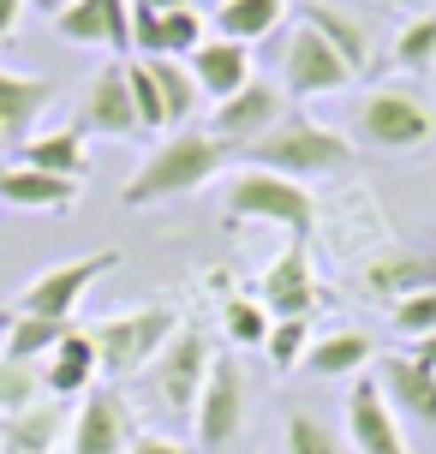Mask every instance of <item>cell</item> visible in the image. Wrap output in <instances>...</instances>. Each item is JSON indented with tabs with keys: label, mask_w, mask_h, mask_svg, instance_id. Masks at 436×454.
Here are the masks:
<instances>
[{
	"label": "cell",
	"mask_w": 436,
	"mask_h": 454,
	"mask_svg": "<svg viewBox=\"0 0 436 454\" xmlns=\"http://www.w3.org/2000/svg\"><path fill=\"white\" fill-rule=\"evenodd\" d=\"M228 161H233V150L209 132V126H180V132H167L156 150L138 161V174L126 180L120 204L150 209V204H167V198H185V192L209 185Z\"/></svg>",
	"instance_id": "1"
},
{
	"label": "cell",
	"mask_w": 436,
	"mask_h": 454,
	"mask_svg": "<svg viewBox=\"0 0 436 454\" xmlns=\"http://www.w3.org/2000/svg\"><path fill=\"white\" fill-rule=\"evenodd\" d=\"M233 156L245 168H269V174H287V180H323V174H341L353 161V144H346L335 126H317L311 114H281L276 126L252 144H239Z\"/></svg>",
	"instance_id": "2"
},
{
	"label": "cell",
	"mask_w": 436,
	"mask_h": 454,
	"mask_svg": "<svg viewBox=\"0 0 436 454\" xmlns=\"http://www.w3.org/2000/svg\"><path fill=\"white\" fill-rule=\"evenodd\" d=\"M353 137L383 156H418L436 144V102L418 84H370L353 102Z\"/></svg>",
	"instance_id": "3"
},
{
	"label": "cell",
	"mask_w": 436,
	"mask_h": 454,
	"mask_svg": "<svg viewBox=\"0 0 436 454\" xmlns=\"http://www.w3.org/2000/svg\"><path fill=\"white\" fill-rule=\"evenodd\" d=\"M174 335H180V311H174L167 299H150V305L114 311V317H102L90 329L96 364H102V377H108V383H126V377L150 371V359H156Z\"/></svg>",
	"instance_id": "4"
},
{
	"label": "cell",
	"mask_w": 436,
	"mask_h": 454,
	"mask_svg": "<svg viewBox=\"0 0 436 454\" xmlns=\"http://www.w3.org/2000/svg\"><path fill=\"white\" fill-rule=\"evenodd\" d=\"M228 222H269L281 227L293 246H311V233H317V198L305 192L299 180L287 174H269V168H239L228 180Z\"/></svg>",
	"instance_id": "5"
},
{
	"label": "cell",
	"mask_w": 436,
	"mask_h": 454,
	"mask_svg": "<svg viewBox=\"0 0 436 454\" xmlns=\"http://www.w3.org/2000/svg\"><path fill=\"white\" fill-rule=\"evenodd\" d=\"M120 270V251H90V257H72V263H54V270L30 275L19 287V299L6 311H24V317H54V323H72L78 299L90 294L102 275Z\"/></svg>",
	"instance_id": "6"
},
{
	"label": "cell",
	"mask_w": 436,
	"mask_h": 454,
	"mask_svg": "<svg viewBox=\"0 0 436 454\" xmlns=\"http://www.w3.org/2000/svg\"><path fill=\"white\" fill-rule=\"evenodd\" d=\"M209 359H215L209 335L185 329V323H180V335H174V340L156 353V359H150V395L161 401V412H167V419H191V412H198V395H204Z\"/></svg>",
	"instance_id": "7"
},
{
	"label": "cell",
	"mask_w": 436,
	"mask_h": 454,
	"mask_svg": "<svg viewBox=\"0 0 436 454\" xmlns=\"http://www.w3.org/2000/svg\"><path fill=\"white\" fill-rule=\"evenodd\" d=\"M353 78H359V72L346 67L311 24H299V19L287 24V43H281V90H287V102L335 96V90H346Z\"/></svg>",
	"instance_id": "8"
},
{
	"label": "cell",
	"mask_w": 436,
	"mask_h": 454,
	"mask_svg": "<svg viewBox=\"0 0 436 454\" xmlns=\"http://www.w3.org/2000/svg\"><path fill=\"white\" fill-rule=\"evenodd\" d=\"M198 449L204 454H222L239 436L245 425V371L233 353H215L209 359V377H204V395H198Z\"/></svg>",
	"instance_id": "9"
},
{
	"label": "cell",
	"mask_w": 436,
	"mask_h": 454,
	"mask_svg": "<svg viewBox=\"0 0 436 454\" xmlns=\"http://www.w3.org/2000/svg\"><path fill=\"white\" fill-rule=\"evenodd\" d=\"M138 436V419L114 383H96L66 425V454H126Z\"/></svg>",
	"instance_id": "10"
},
{
	"label": "cell",
	"mask_w": 436,
	"mask_h": 454,
	"mask_svg": "<svg viewBox=\"0 0 436 454\" xmlns=\"http://www.w3.org/2000/svg\"><path fill=\"white\" fill-rule=\"evenodd\" d=\"M78 137H138V108H132V84H126V60L102 67L78 96Z\"/></svg>",
	"instance_id": "11"
},
{
	"label": "cell",
	"mask_w": 436,
	"mask_h": 454,
	"mask_svg": "<svg viewBox=\"0 0 436 454\" xmlns=\"http://www.w3.org/2000/svg\"><path fill=\"white\" fill-rule=\"evenodd\" d=\"M54 30L78 48H108L132 60V0H66L54 12Z\"/></svg>",
	"instance_id": "12"
},
{
	"label": "cell",
	"mask_w": 436,
	"mask_h": 454,
	"mask_svg": "<svg viewBox=\"0 0 436 454\" xmlns=\"http://www.w3.org/2000/svg\"><path fill=\"white\" fill-rule=\"evenodd\" d=\"M281 114H287V90H281V84H269V78H252L239 96L215 102V114H209V132L222 137L228 150H239V144H252V137L269 132Z\"/></svg>",
	"instance_id": "13"
},
{
	"label": "cell",
	"mask_w": 436,
	"mask_h": 454,
	"mask_svg": "<svg viewBox=\"0 0 436 454\" xmlns=\"http://www.w3.org/2000/svg\"><path fill=\"white\" fill-rule=\"evenodd\" d=\"M257 305L269 311V317H311L317 311V275H311V246H293L281 251L276 263L263 270L257 281Z\"/></svg>",
	"instance_id": "14"
},
{
	"label": "cell",
	"mask_w": 436,
	"mask_h": 454,
	"mask_svg": "<svg viewBox=\"0 0 436 454\" xmlns=\"http://www.w3.org/2000/svg\"><path fill=\"white\" fill-rule=\"evenodd\" d=\"M346 442L353 454H413L407 436L394 425V407L383 401L377 377H353V395H346Z\"/></svg>",
	"instance_id": "15"
},
{
	"label": "cell",
	"mask_w": 436,
	"mask_h": 454,
	"mask_svg": "<svg viewBox=\"0 0 436 454\" xmlns=\"http://www.w3.org/2000/svg\"><path fill=\"white\" fill-rule=\"evenodd\" d=\"M60 84L54 78H30V72L0 67V144L19 150L24 137H36V120L54 108Z\"/></svg>",
	"instance_id": "16"
},
{
	"label": "cell",
	"mask_w": 436,
	"mask_h": 454,
	"mask_svg": "<svg viewBox=\"0 0 436 454\" xmlns=\"http://www.w3.org/2000/svg\"><path fill=\"white\" fill-rule=\"evenodd\" d=\"M191 78H198V90L215 96V102H228V96H239L245 84H252V48L245 43H228V36H204V43L191 48Z\"/></svg>",
	"instance_id": "17"
},
{
	"label": "cell",
	"mask_w": 436,
	"mask_h": 454,
	"mask_svg": "<svg viewBox=\"0 0 436 454\" xmlns=\"http://www.w3.org/2000/svg\"><path fill=\"white\" fill-rule=\"evenodd\" d=\"M365 287L377 299H407L436 287V246H394L365 263Z\"/></svg>",
	"instance_id": "18"
},
{
	"label": "cell",
	"mask_w": 436,
	"mask_h": 454,
	"mask_svg": "<svg viewBox=\"0 0 436 454\" xmlns=\"http://www.w3.org/2000/svg\"><path fill=\"white\" fill-rule=\"evenodd\" d=\"M96 340H90V329H72L54 353L43 359V395L48 401H84L96 388Z\"/></svg>",
	"instance_id": "19"
},
{
	"label": "cell",
	"mask_w": 436,
	"mask_h": 454,
	"mask_svg": "<svg viewBox=\"0 0 436 454\" xmlns=\"http://www.w3.org/2000/svg\"><path fill=\"white\" fill-rule=\"evenodd\" d=\"M377 388H383V401H389V407H401L407 419L436 425V371L413 364L407 353H389V359H383V371H377Z\"/></svg>",
	"instance_id": "20"
},
{
	"label": "cell",
	"mask_w": 436,
	"mask_h": 454,
	"mask_svg": "<svg viewBox=\"0 0 436 454\" xmlns=\"http://www.w3.org/2000/svg\"><path fill=\"white\" fill-rule=\"evenodd\" d=\"M0 204L6 209H72L78 204V180H60V174H43V168H0Z\"/></svg>",
	"instance_id": "21"
},
{
	"label": "cell",
	"mask_w": 436,
	"mask_h": 454,
	"mask_svg": "<svg viewBox=\"0 0 436 454\" xmlns=\"http://www.w3.org/2000/svg\"><path fill=\"white\" fill-rule=\"evenodd\" d=\"M66 425L72 419L60 412V401H36V407L0 419V454H54Z\"/></svg>",
	"instance_id": "22"
},
{
	"label": "cell",
	"mask_w": 436,
	"mask_h": 454,
	"mask_svg": "<svg viewBox=\"0 0 436 454\" xmlns=\"http://www.w3.org/2000/svg\"><path fill=\"white\" fill-rule=\"evenodd\" d=\"M370 359H377L370 335H359V329H335V335H317V340H311L299 364H305L311 377H323V383H341V377H365Z\"/></svg>",
	"instance_id": "23"
},
{
	"label": "cell",
	"mask_w": 436,
	"mask_h": 454,
	"mask_svg": "<svg viewBox=\"0 0 436 454\" xmlns=\"http://www.w3.org/2000/svg\"><path fill=\"white\" fill-rule=\"evenodd\" d=\"M287 6L293 0H215V36H228V43H269L281 36V24H287Z\"/></svg>",
	"instance_id": "24"
},
{
	"label": "cell",
	"mask_w": 436,
	"mask_h": 454,
	"mask_svg": "<svg viewBox=\"0 0 436 454\" xmlns=\"http://www.w3.org/2000/svg\"><path fill=\"white\" fill-rule=\"evenodd\" d=\"M299 24H311V30H317V36L335 48V54H341L353 72H365V67H370V30L353 19V12L329 6V0H305V6H299Z\"/></svg>",
	"instance_id": "25"
},
{
	"label": "cell",
	"mask_w": 436,
	"mask_h": 454,
	"mask_svg": "<svg viewBox=\"0 0 436 454\" xmlns=\"http://www.w3.org/2000/svg\"><path fill=\"white\" fill-rule=\"evenodd\" d=\"M24 168H43V174H60V180H84L90 174V150L78 132H36L19 144Z\"/></svg>",
	"instance_id": "26"
},
{
	"label": "cell",
	"mask_w": 436,
	"mask_h": 454,
	"mask_svg": "<svg viewBox=\"0 0 436 454\" xmlns=\"http://www.w3.org/2000/svg\"><path fill=\"white\" fill-rule=\"evenodd\" d=\"M0 329H6V359H19V364H43L48 353L72 335V323L24 317V311H6V317H0Z\"/></svg>",
	"instance_id": "27"
},
{
	"label": "cell",
	"mask_w": 436,
	"mask_h": 454,
	"mask_svg": "<svg viewBox=\"0 0 436 454\" xmlns=\"http://www.w3.org/2000/svg\"><path fill=\"white\" fill-rule=\"evenodd\" d=\"M150 72H156V90H161V108H167V132H180V126H191V114H198V78H191V67L185 60H150Z\"/></svg>",
	"instance_id": "28"
},
{
	"label": "cell",
	"mask_w": 436,
	"mask_h": 454,
	"mask_svg": "<svg viewBox=\"0 0 436 454\" xmlns=\"http://www.w3.org/2000/svg\"><path fill=\"white\" fill-rule=\"evenodd\" d=\"M394 67L413 72V78H431L436 72V6L431 12H413L394 30Z\"/></svg>",
	"instance_id": "29"
},
{
	"label": "cell",
	"mask_w": 436,
	"mask_h": 454,
	"mask_svg": "<svg viewBox=\"0 0 436 454\" xmlns=\"http://www.w3.org/2000/svg\"><path fill=\"white\" fill-rule=\"evenodd\" d=\"M287 454H346V436L317 412H287Z\"/></svg>",
	"instance_id": "30"
},
{
	"label": "cell",
	"mask_w": 436,
	"mask_h": 454,
	"mask_svg": "<svg viewBox=\"0 0 436 454\" xmlns=\"http://www.w3.org/2000/svg\"><path fill=\"white\" fill-rule=\"evenodd\" d=\"M36 401H43V371L0 353V419H12V412L36 407Z\"/></svg>",
	"instance_id": "31"
},
{
	"label": "cell",
	"mask_w": 436,
	"mask_h": 454,
	"mask_svg": "<svg viewBox=\"0 0 436 454\" xmlns=\"http://www.w3.org/2000/svg\"><path fill=\"white\" fill-rule=\"evenodd\" d=\"M126 84H132V108H138V126L144 132H167V108H161V90H156V72L144 54L126 60Z\"/></svg>",
	"instance_id": "32"
},
{
	"label": "cell",
	"mask_w": 436,
	"mask_h": 454,
	"mask_svg": "<svg viewBox=\"0 0 436 454\" xmlns=\"http://www.w3.org/2000/svg\"><path fill=\"white\" fill-rule=\"evenodd\" d=\"M269 323H276V317L257 305V294L252 299H228V305H222V329H228L233 347H263V340H269Z\"/></svg>",
	"instance_id": "33"
},
{
	"label": "cell",
	"mask_w": 436,
	"mask_h": 454,
	"mask_svg": "<svg viewBox=\"0 0 436 454\" xmlns=\"http://www.w3.org/2000/svg\"><path fill=\"white\" fill-rule=\"evenodd\" d=\"M198 43H204V12H198V6L161 12V60H191Z\"/></svg>",
	"instance_id": "34"
},
{
	"label": "cell",
	"mask_w": 436,
	"mask_h": 454,
	"mask_svg": "<svg viewBox=\"0 0 436 454\" xmlns=\"http://www.w3.org/2000/svg\"><path fill=\"white\" fill-rule=\"evenodd\" d=\"M305 347H311V317H276L269 323V340H263V353L276 371H293L305 359Z\"/></svg>",
	"instance_id": "35"
},
{
	"label": "cell",
	"mask_w": 436,
	"mask_h": 454,
	"mask_svg": "<svg viewBox=\"0 0 436 454\" xmlns=\"http://www.w3.org/2000/svg\"><path fill=\"white\" fill-rule=\"evenodd\" d=\"M394 329H401L407 340L436 335V287H424V294H407V299H394Z\"/></svg>",
	"instance_id": "36"
},
{
	"label": "cell",
	"mask_w": 436,
	"mask_h": 454,
	"mask_svg": "<svg viewBox=\"0 0 436 454\" xmlns=\"http://www.w3.org/2000/svg\"><path fill=\"white\" fill-rule=\"evenodd\" d=\"M126 454H191V449H185V442H174V436H161V431H138Z\"/></svg>",
	"instance_id": "37"
},
{
	"label": "cell",
	"mask_w": 436,
	"mask_h": 454,
	"mask_svg": "<svg viewBox=\"0 0 436 454\" xmlns=\"http://www.w3.org/2000/svg\"><path fill=\"white\" fill-rule=\"evenodd\" d=\"M407 359H413V364H424V371H436V335H418L413 347H407Z\"/></svg>",
	"instance_id": "38"
},
{
	"label": "cell",
	"mask_w": 436,
	"mask_h": 454,
	"mask_svg": "<svg viewBox=\"0 0 436 454\" xmlns=\"http://www.w3.org/2000/svg\"><path fill=\"white\" fill-rule=\"evenodd\" d=\"M19 19H24V0H0V43L19 30Z\"/></svg>",
	"instance_id": "39"
},
{
	"label": "cell",
	"mask_w": 436,
	"mask_h": 454,
	"mask_svg": "<svg viewBox=\"0 0 436 454\" xmlns=\"http://www.w3.org/2000/svg\"><path fill=\"white\" fill-rule=\"evenodd\" d=\"M24 6H36V12H43V19H54V12H60V6H66V0H24Z\"/></svg>",
	"instance_id": "40"
},
{
	"label": "cell",
	"mask_w": 436,
	"mask_h": 454,
	"mask_svg": "<svg viewBox=\"0 0 436 454\" xmlns=\"http://www.w3.org/2000/svg\"><path fill=\"white\" fill-rule=\"evenodd\" d=\"M138 6H156V12H174V6H191V0H138Z\"/></svg>",
	"instance_id": "41"
},
{
	"label": "cell",
	"mask_w": 436,
	"mask_h": 454,
	"mask_svg": "<svg viewBox=\"0 0 436 454\" xmlns=\"http://www.w3.org/2000/svg\"><path fill=\"white\" fill-rule=\"evenodd\" d=\"M389 6H413V12H431L436 0H389Z\"/></svg>",
	"instance_id": "42"
},
{
	"label": "cell",
	"mask_w": 436,
	"mask_h": 454,
	"mask_svg": "<svg viewBox=\"0 0 436 454\" xmlns=\"http://www.w3.org/2000/svg\"><path fill=\"white\" fill-rule=\"evenodd\" d=\"M424 246H436V227H431V233H424Z\"/></svg>",
	"instance_id": "43"
},
{
	"label": "cell",
	"mask_w": 436,
	"mask_h": 454,
	"mask_svg": "<svg viewBox=\"0 0 436 454\" xmlns=\"http://www.w3.org/2000/svg\"><path fill=\"white\" fill-rule=\"evenodd\" d=\"M0 209H6V204H0Z\"/></svg>",
	"instance_id": "44"
}]
</instances>
